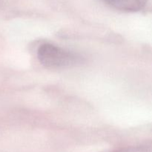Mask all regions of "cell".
Instances as JSON below:
<instances>
[{"instance_id":"1","label":"cell","mask_w":152,"mask_h":152,"mask_svg":"<svg viewBox=\"0 0 152 152\" xmlns=\"http://www.w3.org/2000/svg\"><path fill=\"white\" fill-rule=\"evenodd\" d=\"M37 56L43 66L50 69L69 68L79 61L74 53L50 43L43 44L39 48Z\"/></svg>"},{"instance_id":"2","label":"cell","mask_w":152,"mask_h":152,"mask_svg":"<svg viewBox=\"0 0 152 152\" xmlns=\"http://www.w3.org/2000/svg\"><path fill=\"white\" fill-rule=\"evenodd\" d=\"M114 8L125 12H137L146 5L147 0H104Z\"/></svg>"},{"instance_id":"3","label":"cell","mask_w":152,"mask_h":152,"mask_svg":"<svg viewBox=\"0 0 152 152\" xmlns=\"http://www.w3.org/2000/svg\"><path fill=\"white\" fill-rule=\"evenodd\" d=\"M115 152H152V148L151 145H142L127 147Z\"/></svg>"}]
</instances>
